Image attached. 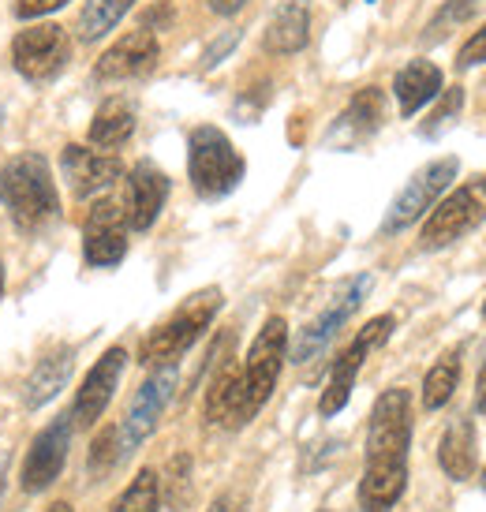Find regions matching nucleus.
Segmentation results:
<instances>
[{
    "label": "nucleus",
    "mask_w": 486,
    "mask_h": 512,
    "mask_svg": "<svg viewBox=\"0 0 486 512\" xmlns=\"http://www.w3.org/2000/svg\"><path fill=\"white\" fill-rule=\"evenodd\" d=\"M412 449V397L408 389H386L374 400L367 423V468L359 483V509L389 512L408 490Z\"/></svg>",
    "instance_id": "f257e3e1"
},
{
    "label": "nucleus",
    "mask_w": 486,
    "mask_h": 512,
    "mask_svg": "<svg viewBox=\"0 0 486 512\" xmlns=\"http://www.w3.org/2000/svg\"><path fill=\"white\" fill-rule=\"evenodd\" d=\"M0 206L8 210L19 232L38 236L45 228L57 225L60 195L53 184L49 161L42 154H15L12 161L0 165Z\"/></svg>",
    "instance_id": "f03ea898"
},
{
    "label": "nucleus",
    "mask_w": 486,
    "mask_h": 512,
    "mask_svg": "<svg viewBox=\"0 0 486 512\" xmlns=\"http://www.w3.org/2000/svg\"><path fill=\"white\" fill-rule=\"evenodd\" d=\"M243 172V154L232 146V139L214 124H202L191 131L187 139V176L199 199H225L240 187Z\"/></svg>",
    "instance_id": "7ed1b4c3"
},
{
    "label": "nucleus",
    "mask_w": 486,
    "mask_h": 512,
    "mask_svg": "<svg viewBox=\"0 0 486 512\" xmlns=\"http://www.w3.org/2000/svg\"><path fill=\"white\" fill-rule=\"evenodd\" d=\"M221 303H225L221 288H202L195 296H187L143 341L146 367H169V363H176V359L184 356L187 348L210 329V322H214L217 311H221Z\"/></svg>",
    "instance_id": "20e7f679"
},
{
    "label": "nucleus",
    "mask_w": 486,
    "mask_h": 512,
    "mask_svg": "<svg viewBox=\"0 0 486 512\" xmlns=\"http://www.w3.org/2000/svg\"><path fill=\"white\" fill-rule=\"evenodd\" d=\"M285 352H288V322L273 314V318H266V326L258 329L255 344L247 352V363H243V412H247V423L273 397L281 367H285Z\"/></svg>",
    "instance_id": "39448f33"
},
{
    "label": "nucleus",
    "mask_w": 486,
    "mask_h": 512,
    "mask_svg": "<svg viewBox=\"0 0 486 512\" xmlns=\"http://www.w3.org/2000/svg\"><path fill=\"white\" fill-rule=\"evenodd\" d=\"M486 221V176H475L464 187H457L453 195L438 206H430V217L423 232H419V243L427 251H442L449 243H457L460 236H468Z\"/></svg>",
    "instance_id": "423d86ee"
},
{
    "label": "nucleus",
    "mask_w": 486,
    "mask_h": 512,
    "mask_svg": "<svg viewBox=\"0 0 486 512\" xmlns=\"http://www.w3.org/2000/svg\"><path fill=\"white\" fill-rule=\"evenodd\" d=\"M72 57V38L57 23H30L15 34L12 42V64L15 72L30 83H49L68 68Z\"/></svg>",
    "instance_id": "0eeeda50"
},
{
    "label": "nucleus",
    "mask_w": 486,
    "mask_h": 512,
    "mask_svg": "<svg viewBox=\"0 0 486 512\" xmlns=\"http://www.w3.org/2000/svg\"><path fill=\"white\" fill-rule=\"evenodd\" d=\"M393 314H378V318H371L367 326L356 333V341L348 344L341 352V359L333 363V370H329V382L326 389H322V400H318V412L326 415H337L348 404V397H352V385H356L359 370H363V363H367V356L371 352H378L382 344L389 341V333H393Z\"/></svg>",
    "instance_id": "6e6552de"
},
{
    "label": "nucleus",
    "mask_w": 486,
    "mask_h": 512,
    "mask_svg": "<svg viewBox=\"0 0 486 512\" xmlns=\"http://www.w3.org/2000/svg\"><path fill=\"white\" fill-rule=\"evenodd\" d=\"M457 169H460L457 157H438V161L423 165V169L404 184L401 195L393 199V206L386 210L382 232H386V236H397V232H404L408 225H415V221L438 202V195H442L445 187L457 180Z\"/></svg>",
    "instance_id": "1a4fd4ad"
},
{
    "label": "nucleus",
    "mask_w": 486,
    "mask_h": 512,
    "mask_svg": "<svg viewBox=\"0 0 486 512\" xmlns=\"http://www.w3.org/2000/svg\"><path fill=\"white\" fill-rule=\"evenodd\" d=\"M371 285H374L371 273H359V277H352V281H344V288L333 296V303H329L326 311L318 314L311 326L300 329V337H296V344H292V363H311V359L322 356V352L329 348V341L344 329V322L359 311V303L367 299Z\"/></svg>",
    "instance_id": "9d476101"
},
{
    "label": "nucleus",
    "mask_w": 486,
    "mask_h": 512,
    "mask_svg": "<svg viewBox=\"0 0 486 512\" xmlns=\"http://www.w3.org/2000/svg\"><path fill=\"white\" fill-rule=\"evenodd\" d=\"M72 434H75L72 412H64V415H57L38 438L30 441L27 460H23V468H19V486H23V494H42V490H49V486L57 483L64 464H68Z\"/></svg>",
    "instance_id": "9b49d317"
},
{
    "label": "nucleus",
    "mask_w": 486,
    "mask_h": 512,
    "mask_svg": "<svg viewBox=\"0 0 486 512\" xmlns=\"http://www.w3.org/2000/svg\"><path fill=\"white\" fill-rule=\"evenodd\" d=\"M172 389H176V363L158 367L143 385H139V393H135V400H131V408H128V419L120 423V445H124V453L139 449V445L158 430V419L165 415V408H169Z\"/></svg>",
    "instance_id": "f8f14e48"
},
{
    "label": "nucleus",
    "mask_w": 486,
    "mask_h": 512,
    "mask_svg": "<svg viewBox=\"0 0 486 512\" xmlns=\"http://www.w3.org/2000/svg\"><path fill=\"white\" fill-rule=\"evenodd\" d=\"M128 217L120 202H98L83 225V255L98 270H113L128 255Z\"/></svg>",
    "instance_id": "ddd939ff"
},
{
    "label": "nucleus",
    "mask_w": 486,
    "mask_h": 512,
    "mask_svg": "<svg viewBox=\"0 0 486 512\" xmlns=\"http://www.w3.org/2000/svg\"><path fill=\"white\" fill-rule=\"evenodd\" d=\"M60 169H64V180L72 187L75 199H98L109 187L124 176V165L116 154H101V150H90V146H64L60 150Z\"/></svg>",
    "instance_id": "4468645a"
},
{
    "label": "nucleus",
    "mask_w": 486,
    "mask_h": 512,
    "mask_svg": "<svg viewBox=\"0 0 486 512\" xmlns=\"http://www.w3.org/2000/svg\"><path fill=\"white\" fill-rule=\"evenodd\" d=\"M124 363H128V352H124V348H109L94 367L86 370V378H83V385H79L75 404H72V423L79 430L94 427L101 415H105V408H109V400H113V393H116V385H120Z\"/></svg>",
    "instance_id": "2eb2a0df"
},
{
    "label": "nucleus",
    "mask_w": 486,
    "mask_h": 512,
    "mask_svg": "<svg viewBox=\"0 0 486 512\" xmlns=\"http://www.w3.org/2000/svg\"><path fill=\"white\" fill-rule=\"evenodd\" d=\"M161 45L154 30H135L128 38L105 49V57L94 64V79L101 83H124V79H143L158 68Z\"/></svg>",
    "instance_id": "dca6fc26"
},
{
    "label": "nucleus",
    "mask_w": 486,
    "mask_h": 512,
    "mask_svg": "<svg viewBox=\"0 0 486 512\" xmlns=\"http://www.w3.org/2000/svg\"><path fill=\"white\" fill-rule=\"evenodd\" d=\"M169 199V176L154 165V161H139L128 172V184H124V217H128L131 232H146V228L158 221V214L165 210Z\"/></svg>",
    "instance_id": "f3484780"
},
{
    "label": "nucleus",
    "mask_w": 486,
    "mask_h": 512,
    "mask_svg": "<svg viewBox=\"0 0 486 512\" xmlns=\"http://www.w3.org/2000/svg\"><path fill=\"white\" fill-rule=\"evenodd\" d=\"M382 120H386V98H382L378 86H367V90H359L356 98L348 101V109L337 116V124L329 131V143L333 146L367 143L374 131L382 128Z\"/></svg>",
    "instance_id": "a211bd4d"
},
{
    "label": "nucleus",
    "mask_w": 486,
    "mask_h": 512,
    "mask_svg": "<svg viewBox=\"0 0 486 512\" xmlns=\"http://www.w3.org/2000/svg\"><path fill=\"white\" fill-rule=\"evenodd\" d=\"M202 412L217 427H243L247 423V412H243V367H236L232 359L217 363L214 378L206 385Z\"/></svg>",
    "instance_id": "6ab92c4d"
},
{
    "label": "nucleus",
    "mask_w": 486,
    "mask_h": 512,
    "mask_svg": "<svg viewBox=\"0 0 486 512\" xmlns=\"http://www.w3.org/2000/svg\"><path fill=\"white\" fill-rule=\"evenodd\" d=\"M72 367H75V348L72 344H57V348H49L34 370L27 374V382H23V404L27 408H42L45 400H53L68 385L72 378Z\"/></svg>",
    "instance_id": "aec40b11"
},
{
    "label": "nucleus",
    "mask_w": 486,
    "mask_h": 512,
    "mask_svg": "<svg viewBox=\"0 0 486 512\" xmlns=\"http://www.w3.org/2000/svg\"><path fill=\"white\" fill-rule=\"evenodd\" d=\"M311 38V8L307 0H285L277 12H273L270 27H266V49L277 53V57H288V53H300Z\"/></svg>",
    "instance_id": "412c9836"
},
{
    "label": "nucleus",
    "mask_w": 486,
    "mask_h": 512,
    "mask_svg": "<svg viewBox=\"0 0 486 512\" xmlns=\"http://www.w3.org/2000/svg\"><path fill=\"white\" fill-rule=\"evenodd\" d=\"M438 90H442V72L430 60H412L393 79V94H397V105H401L404 116L419 113L427 101L438 98Z\"/></svg>",
    "instance_id": "4be33fe9"
},
{
    "label": "nucleus",
    "mask_w": 486,
    "mask_h": 512,
    "mask_svg": "<svg viewBox=\"0 0 486 512\" xmlns=\"http://www.w3.org/2000/svg\"><path fill=\"white\" fill-rule=\"evenodd\" d=\"M135 135V105L128 98H109L90 120V143L101 150H120Z\"/></svg>",
    "instance_id": "5701e85b"
},
{
    "label": "nucleus",
    "mask_w": 486,
    "mask_h": 512,
    "mask_svg": "<svg viewBox=\"0 0 486 512\" xmlns=\"http://www.w3.org/2000/svg\"><path fill=\"white\" fill-rule=\"evenodd\" d=\"M438 464L445 468L449 479H472L475 471V423L472 419H457L453 427L442 434V445H438Z\"/></svg>",
    "instance_id": "b1692460"
},
{
    "label": "nucleus",
    "mask_w": 486,
    "mask_h": 512,
    "mask_svg": "<svg viewBox=\"0 0 486 512\" xmlns=\"http://www.w3.org/2000/svg\"><path fill=\"white\" fill-rule=\"evenodd\" d=\"M457 385H460V356L449 352V356L438 359V363L427 370V378H423V408H427V412L445 408V404L453 400V393H457Z\"/></svg>",
    "instance_id": "393cba45"
},
{
    "label": "nucleus",
    "mask_w": 486,
    "mask_h": 512,
    "mask_svg": "<svg viewBox=\"0 0 486 512\" xmlns=\"http://www.w3.org/2000/svg\"><path fill=\"white\" fill-rule=\"evenodd\" d=\"M135 0H86L83 15H79V38L83 42H98L109 30L131 12Z\"/></svg>",
    "instance_id": "a878e982"
},
{
    "label": "nucleus",
    "mask_w": 486,
    "mask_h": 512,
    "mask_svg": "<svg viewBox=\"0 0 486 512\" xmlns=\"http://www.w3.org/2000/svg\"><path fill=\"white\" fill-rule=\"evenodd\" d=\"M161 505V483L158 475L150 468H143L128 486H124V494L113 501V509L109 512H158Z\"/></svg>",
    "instance_id": "bb28decb"
},
{
    "label": "nucleus",
    "mask_w": 486,
    "mask_h": 512,
    "mask_svg": "<svg viewBox=\"0 0 486 512\" xmlns=\"http://www.w3.org/2000/svg\"><path fill=\"white\" fill-rule=\"evenodd\" d=\"M475 12H479V0H445L442 12L427 23V34H423V38H427V42H442L449 30L460 27V23H468Z\"/></svg>",
    "instance_id": "cd10ccee"
},
{
    "label": "nucleus",
    "mask_w": 486,
    "mask_h": 512,
    "mask_svg": "<svg viewBox=\"0 0 486 512\" xmlns=\"http://www.w3.org/2000/svg\"><path fill=\"white\" fill-rule=\"evenodd\" d=\"M460 105H464V86H449L445 90V98L442 105L430 113V120L423 124V135L427 139H434V135H442L445 128H453V120L460 116Z\"/></svg>",
    "instance_id": "c85d7f7f"
},
{
    "label": "nucleus",
    "mask_w": 486,
    "mask_h": 512,
    "mask_svg": "<svg viewBox=\"0 0 486 512\" xmlns=\"http://www.w3.org/2000/svg\"><path fill=\"white\" fill-rule=\"evenodd\" d=\"M124 445H120V427H109L105 434L94 438V449H90V471H109L124 460Z\"/></svg>",
    "instance_id": "c756f323"
},
{
    "label": "nucleus",
    "mask_w": 486,
    "mask_h": 512,
    "mask_svg": "<svg viewBox=\"0 0 486 512\" xmlns=\"http://www.w3.org/2000/svg\"><path fill=\"white\" fill-rule=\"evenodd\" d=\"M187 468H191V460H187V456H176V460H172L169 464V498H172V505H176V509H184L187 505Z\"/></svg>",
    "instance_id": "7c9ffc66"
},
{
    "label": "nucleus",
    "mask_w": 486,
    "mask_h": 512,
    "mask_svg": "<svg viewBox=\"0 0 486 512\" xmlns=\"http://www.w3.org/2000/svg\"><path fill=\"white\" fill-rule=\"evenodd\" d=\"M475 64H486V27L475 30L472 38L464 42V49L457 53V68H460V72H468V68H475Z\"/></svg>",
    "instance_id": "2f4dec72"
},
{
    "label": "nucleus",
    "mask_w": 486,
    "mask_h": 512,
    "mask_svg": "<svg viewBox=\"0 0 486 512\" xmlns=\"http://www.w3.org/2000/svg\"><path fill=\"white\" fill-rule=\"evenodd\" d=\"M68 0H15V15L19 19H45L49 12H60Z\"/></svg>",
    "instance_id": "473e14b6"
},
{
    "label": "nucleus",
    "mask_w": 486,
    "mask_h": 512,
    "mask_svg": "<svg viewBox=\"0 0 486 512\" xmlns=\"http://www.w3.org/2000/svg\"><path fill=\"white\" fill-rule=\"evenodd\" d=\"M236 42H240V30H229L225 38H217V42L210 45V49H206V57H202V68H214L217 60L225 57V53H229V49H232Z\"/></svg>",
    "instance_id": "72a5a7b5"
},
{
    "label": "nucleus",
    "mask_w": 486,
    "mask_h": 512,
    "mask_svg": "<svg viewBox=\"0 0 486 512\" xmlns=\"http://www.w3.org/2000/svg\"><path fill=\"white\" fill-rule=\"evenodd\" d=\"M247 4V0H210V8H214L217 15H236Z\"/></svg>",
    "instance_id": "f704fd0d"
},
{
    "label": "nucleus",
    "mask_w": 486,
    "mask_h": 512,
    "mask_svg": "<svg viewBox=\"0 0 486 512\" xmlns=\"http://www.w3.org/2000/svg\"><path fill=\"white\" fill-rule=\"evenodd\" d=\"M475 412H486V359L479 370V385H475Z\"/></svg>",
    "instance_id": "c9c22d12"
},
{
    "label": "nucleus",
    "mask_w": 486,
    "mask_h": 512,
    "mask_svg": "<svg viewBox=\"0 0 486 512\" xmlns=\"http://www.w3.org/2000/svg\"><path fill=\"white\" fill-rule=\"evenodd\" d=\"M210 512H240V501L232 498V494H225V498L214 501V509H210Z\"/></svg>",
    "instance_id": "e433bc0d"
},
{
    "label": "nucleus",
    "mask_w": 486,
    "mask_h": 512,
    "mask_svg": "<svg viewBox=\"0 0 486 512\" xmlns=\"http://www.w3.org/2000/svg\"><path fill=\"white\" fill-rule=\"evenodd\" d=\"M45 512H72V505H68V501H57V505H49Z\"/></svg>",
    "instance_id": "4c0bfd02"
},
{
    "label": "nucleus",
    "mask_w": 486,
    "mask_h": 512,
    "mask_svg": "<svg viewBox=\"0 0 486 512\" xmlns=\"http://www.w3.org/2000/svg\"><path fill=\"white\" fill-rule=\"evenodd\" d=\"M0 299H4V266H0Z\"/></svg>",
    "instance_id": "58836bf2"
},
{
    "label": "nucleus",
    "mask_w": 486,
    "mask_h": 512,
    "mask_svg": "<svg viewBox=\"0 0 486 512\" xmlns=\"http://www.w3.org/2000/svg\"><path fill=\"white\" fill-rule=\"evenodd\" d=\"M479 483H483V490H486V471H483V479H479Z\"/></svg>",
    "instance_id": "ea45409f"
},
{
    "label": "nucleus",
    "mask_w": 486,
    "mask_h": 512,
    "mask_svg": "<svg viewBox=\"0 0 486 512\" xmlns=\"http://www.w3.org/2000/svg\"><path fill=\"white\" fill-rule=\"evenodd\" d=\"M483 314H486V303H483Z\"/></svg>",
    "instance_id": "a19ab883"
},
{
    "label": "nucleus",
    "mask_w": 486,
    "mask_h": 512,
    "mask_svg": "<svg viewBox=\"0 0 486 512\" xmlns=\"http://www.w3.org/2000/svg\"><path fill=\"white\" fill-rule=\"evenodd\" d=\"M326 512H329V509H326Z\"/></svg>",
    "instance_id": "79ce46f5"
}]
</instances>
